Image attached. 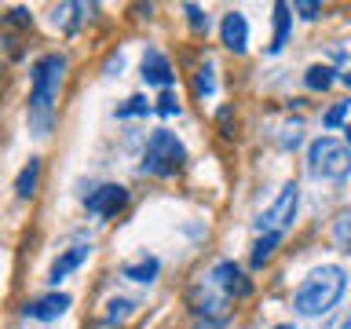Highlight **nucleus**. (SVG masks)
Returning <instances> with one entry per match:
<instances>
[{
	"label": "nucleus",
	"mask_w": 351,
	"mask_h": 329,
	"mask_svg": "<svg viewBox=\"0 0 351 329\" xmlns=\"http://www.w3.org/2000/svg\"><path fill=\"white\" fill-rule=\"evenodd\" d=\"M143 81L154 84V88H165V92L176 84L172 66H169V59H165L158 48H147V51H143Z\"/></svg>",
	"instance_id": "obj_10"
},
{
	"label": "nucleus",
	"mask_w": 351,
	"mask_h": 329,
	"mask_svg": "<svg viewBox=\"0 0 351 329\" xmlns=\"http://www.w3.org/2000/svg\"><path fill=\"white\" fill-rule=\"evenodd\" d=\"M333 241L344 252H351V212H340L337 223H333Z\"/></svg>",
	"instance_id": "obj_19"
},
{
	"label": "nucleus",
	"mask_w": 351,
	"mask_h": 329,
	"mask_svg": "<svg viewBox=\"0 0 351 329\" xmlns=\"http://www.w3.org/2000/svg\"><path fill=\"white\" fill-rule=\"evenodd\" d=\"M208 278H213V285L223 289V296H249L252 293V285L245 282V274H241V267L234 260H219Z\"/></svg>",
	"instance_id": "obj_7"
},
{
	"label": "nucleus",
	"mask_w": 351,
	"mask_h": 329,
	"mask_svg": "<svg viewBox=\"0 0 351 329\" xmlns=\"http://www.w3.org/2000/svg\"><path fill=\"white\" fill-rule=\"evenodd\" d=\"M81 4H62V8H55L51 11V22L55 26H62V29H77V22H81Z\"/></svg>",
	"instance_id": "obj_18"
},
{
	"label": "nucleus",
	"mask_w": 351,
	"mask_h": 329,
	"mask_svg": "<svg viewBox=\"0 0 351 329\" xmlns=\"http://www.w3.org/2000/svg\"><path fill=\"white\" fill-rule=\"evenodd\" d=\"M183 11H186V19H191V26H194V29H208V15H205V11L197 8V4H186Z\"/></svg>",
	"instance_id": "obj_25"
},
{
	"label": "nucleus",
	"mask_w": 351,
	"mask_h": 329,
	"mask_svg": "<svg viewBox=\"0 0 351 329\" xmlns=\"http://www.w3.org/2000/svg\"><path fill=\"white\" fill-rule=\"evenodd\" d=\"M73 300L66 293H48V296H37V300H26V307H22V315L26 318H37V322H55V318L66 315V307H70Z\"/></svg>",
	"instance_id": "obj_9"
},
{
	"label": "nucleus",
	"mask_w": 351,
	"mask_h": 329,
	"mask_svg": "<svg viewBox=\"0 0 351 329\" xmlns=\"http://www.w3.org/2000/svg\"><path fill=\"white\" fill-rule=\"evenodd\" d=\"M296 205H300V186L285 183L282 194L274 197V205L256 219V230H260V234H282V230L296 219Z\"/></svg>",
	"instance_id": "obj_5"
},
{
	"label": "nucleus",
	"mask_w": 351,
	"mask_h": 329,
	"mask_svg": "<svg viewBox=\"0 0 351 329\" xmlns=\"http://www.w3.org/2000/svg\"><path fill=\"white\" fill-rule=\"evenodd\" d=\"M344 289H348L344 267H337V263H322V267H315L300 285H296L293 307H296V315H304V318H322V315H329L340 304Z\"/></svg>",
	"instance_id": "obj_2"
},
{
	"label": "nucleus",
	"mask_w": 351,
	"mask_h": 329,
	"mask_svg": "<svg viewBox=\"0 0 351 329\" xmlns=\"http://www.w3.org/2000/svg\"><path fill=\"white\" fill-rule=\"evenodd\" d=\"M333 81H337L333 66H311V70L304 73V84L311 88V92H326V88H333Z\"/></svg>",
	"instance_id": "obj_16"
},
{
	"label": "nucleus",
	"mask_w": 351,
	"mask_h": 329,
	"mask_svg": "<svg viewBox=\"0 0 351 329\" xmlns=\"http://www.w3.org/2000/svg\"><path fill=\"white\" fill-rule=\"evenodd\" d=\"M289 29H293V8L289 4H274V40H271V55H278L289 44Z\"/></svg>",
	"instance_id": "obj_12"
},
{
	"label": "nucleus",
	"mask_w": 351,
	"mask_h": 329,
	"mask_svg": "<svg viewBox=\"0 0 351 329\" xmlns=\"http://www.w3.org/2000/svg\"><path fill=\"white\" fill-rule=\"evenodd\" d=\"M293 11H296V15H300V19L315 22L318 15H322V4H315V0H296V4H293Z\"/></svg>",
	"instance_id": "obj_23"
},
{
	"label": "nucleus",
	"mask_w": 351,
	"mask_h": 329,
	"mask_svg": "<svg viewBox=\"0 0 351 329\" xmlns=\"http://www.w3.org/2000/svg\"><path fill=\"white\" fill-rule=\"evenodd\" d=\"M194 92L202 95V99H208V95L216 92V66L208 62V59L197 66V73H194Z\"/></svg>",
	"instance_id": "obj_17"
},
{
	"label": "nucleus",
	"mask_w": 351,
	"mask_h": 329,
	"mask_svg": "<svg viewBox=\"0 0 351 329\" xmlns=\"http://www.w3.org/2000/svg\"><path fill=\"white\" fill-rule=\"evenodd\" d=\"M8 22H11V26H29V11L26 8H11L8 11Z\"/></svg>",
	"instance_id": "obj_26"
},
{
	"label": "nucleus",
	"mask_w": 351,
	"mask_h": 329,
	"mask_svg": "<svg viewBox=\"0 0 351 329\" xmlns=\"http://www.w3.org/2000/svg\"><path fill=\"white\" fill-rule=\"evenodd\" d=\"M340 81H344V88H351V73H344V77H340Z\"/></svg>",
	"instance_id": "obj_28"
},
{
	"label": "nucleus",
	"mask_w": 351,
	"mask_h": 329,
	"mask_svg": "<svg viewBox=\"0 0 351 329\" xmlns=\"http://www.w3.org/2000/svg\"><path fill=\"white\" fill-rule=\"evenodd\" d=\"M348 147H351V125H348Z\"/></svg>",
	"instance_id": "obj_30"
},
{
	"label": "nucleus",
	"mask_w": 351,
	"mask_h": 329,
	"mask_svg": "<svg viewBox=\"0 0 351 329\" xmlns=\"http://www.w3.org/2000/svg\"><path fill=\"white\" fill-rule=\"evenodd\" d=\"M139 114H150L147 95H132L125 106H117V117H121V121H125V117H139Z\"/></svg>",
	"instance_id": "obj_20"
},
{
	"label": "nucleus",
	"mask_w": 351,
	"mask_h": 329,
	"mask_svg": "<svg viewBox=\"0 0 351 329\" xmlns=\"http://www.w3.org/2000/svg\"><path fill=\"white\" fill-rule=\"evenodd\" d=\"M274 329H293V326H274Z\"/></svg>",
	"instance_id": "obj_31"
},
{
	"label": "nucleus",
	"mask_w": 351,
	"mask_h": 329,
	"mask_svg": "<svg viewBox=\"0 0 351 329\" xmlns=\"http://www.w3.org/2000/svg\"><path fill=\"white\" fill-rule=\"evenodd\" d=\"M158 271H161L158 256H143L139 263H125V267H121V274H125L128 282H154Z\"/></svg>",
	"instance_id": "obj_13"
},
{
	"label": "nucleus",
	"mask_w": 351,
	"mask_h": 329,
	"mask_svg": "<svg viewBox=\"0 0 351 329\" xmlns=\"http://www.w3.org/2000/svg\"><path fill=\"white\" fill-rule=\"evenodd\" d=\"M219 40H223L227 51L245 55V48H249V22H245L241 11H227L223 15V22H219Z\"/></svg>",
	"instance_id": "obj_8"
},
{
	"label": "nucleus",
	"mask_w": 351,
	"mask_h": 329,
	"mask_svg": "<svg viewBox=\"0 0 351 329\" xmlns=\"http://www.w3.org/2000/svg\"><path fill=\"white\" fill-rule=\"evenodd\" d=\"M158 114H161V117H172V114H180V99H176L172 92H165V95L158 99Z\"/></svg>",
	"instance_id": "obj_24"
},
{
	"label": "nucleus",
	"mask_w": 351,
	"mask_h": 329,
	"mask_svg": "<svg viewBox=\"0 0 351 329\" xmlns=\"http://www.w3.org/2000/svg\"><path fill=\"white\" fill-rule=\"evenodd\" d=\"M37 180H40V158H29L26 161V169L19 172V180H15V194L26 202V197H33V191H37Z\"/></svg>",
	"instance_id": "obj_14"
},
{
	"label": "nucleus",
	"mask_w": 351,
	"mask_h": 329,
	"mask_svg": "<svg viewBox=\"0 0 351 329\" xmlns=\"http://www.w3.org/2000/svg\"><path fill=\"white\" fill-rule=\"evenodd\" d=\"M340 329H351V315L344 318V322H340Z\"/></svg>",
	"instance_id": "obj_29"
},
{
	"label": "nucleus",
	"mask_w": 351,
	"mask_h": 329,
	"mask_svg": "<svg viewBox=\"0 0 351 329\" xmlns=\"http://www.w3.org/2000/svg\"><path fill=\"white\" fill-rule=\"evenodd\" d=\"M132 300H125V296H117V300H110V315H106V322H121V318H128L132 315Z\"/></svg>",
	"instance_id": "obj_21"
},
{
	"label": "nucleus",
	"mask_w": 351,
	"mask_h": 329,
	"mask_svg": "<svg viewBox=\"0 0 351 329\" xmlns=\"http://www.w3.org/2000/svg\"><path fill=\"white\" fill-rule=\"evenodd\" d=\"M84 205H88L92 216H117L121 208L128 205V191L121 183H103V186H95V191L84 197Z\"/></svg>",
	"instance_id": "obj_6"
},
{
	"label": "nucleus",
	"mask_w": 351,
	"mask_h": 329,
	"mask_svg": "<svg viewBox=\"0 0 351 329\" xmlns=\"http://www.w3.org/2000/svg\"><path fill=\"white\" fill-rule=\"evenodd\" d=\"M278 241H282V234H260L256 241H252V267H263L271 256H274V249H278Z\"/></svg>",
	"instance_id": "obj_15"
},
{
	"label": "nucleus",
	"mask_w": 351,
	"mask_h": 329,
	"mask_svg": "<svg viewBox=\"0 0 351 329\" xmlns=\"http://www.w3.org/2000/svg\"><path fill=\"white\" fill-rule=\"evenodd\" d=\"M307 172L315 180H348L351 175V147L333 136H318L307 147Z\"/></svg>",
	"instance_id": "obj_3"
},
{
	"label": "nucleus",
	"mask_w": 351,
	"mask_h": 329,
	"mask_svg": "<svg viewBox=\"0 0 351 329\" xmlns=\"http://www.w3.org/2000/svg\"><path fill=\"white\" fill-rule=\"evenodd\" d=\"M62 73H66V55H59V51L40 55L33 62V73H29V128H33V136H48L51 132Z\"/></svg>",
	"instance_id": "obj_1"
},
{
	"label": "nucleus",
	"mask_w": 351,
	"mask_h": 329,
	"mask_svg": "<svg viewBox=\"0 0 351 329\" xmlns=\"http://www.w3.org/2000/svg\"><path fill=\"white\" fill-rule=\"evenodd\" d=\"M219 326H223V322H219V318H213V322H197L194 329H219Z\"/></svg>",
	"instance_id": "obj_27"
},
{
	"label": "nucleus",
	"mask_w": 351,
	"mask_h": 329,
	"mask_svg": "<svg viewBox=\"0 0 351 329\" xmlns=\"http://www.w3.org/2000/svg\"><path fill=\"white\" fill-rule=\"evenodd\" d=\"M348 110H351V99H348V103H337V106H329V110H326V117H322V125H326V128H337L340 121L348 117Z\"/></svg>",
	"instance_id": "obj_22"
},
{
	"label": "nucleus",
	"mask_w": 351,
	"mask_h": 329,
	"mask_svg": "<svg viewBox=\"0 0 351 329\" xmlns=\"http://www.w3.org/2000/svg\"><path fill=\"white\" fill-rule=\"evenodd\" d=\"M186 161V147L176 139V132L169 128H158L154 136L147 139V150H143V164L139 172L143 175H176Z\"/></svg>",
	"instance_id": "obj_4"
},
{
	"label": "nucleus",
	"mask_w": 351,
	"mask_h": 329,
	"mask_svg": "<svg viewBox=\"0 0 351 329\" xmlns=\"http://www.w3.org/2000/svg\"><path fill=\"white\" fill-rule=\"evenodd\" d=\"M88 252H92V245H88V241H81V245H70L66 252H59V256H55V263H51V271H48V282L59 285L66 274H73V271L88 260Z\"/></svg>",
	"instance_id": "obj_11"
}]
</instances>
